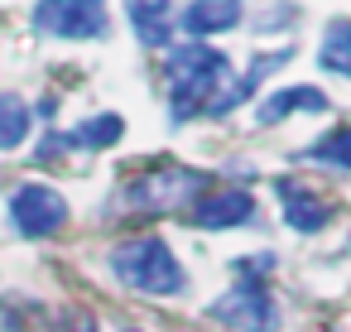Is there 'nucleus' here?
<instances>
[{"label": "nucleus", "mask_w": 351, "mask_h": 332, "mask_svg": "<svg viewBox=\"0 0 351 332\" xmlns=\"http://www.w3.org/2000/svg\"><path fill=\"white\" fill-rule=\"evenodd\" d=\"M164 78H169L173 126H183V121H193L197 111H207L217 102V92L231 82V63H226V54H217L202 39H193V44L169 49V73Z\"/></svg>", "instance_id": "1"}, {"label": "nucleus", "mask_w": 351, "mask_h": 332, "mask_svg": "<svg viewBox=\"0 0 351 332\" xmlns=\"http://www.w3.org/2000/svg\"><path fill=\"white\" fill-rule=\"evenodd\" d=\"M111 274L135 289V294H149V298H178L188 289V274L173 255V246L164 236H130V241H116L111 246Z\"/></svg>", "instance_id": "2"}, {"label": "nucleus", "mask_w": 351, "mask_h": 332, "mask_svg": "<svg viewBox=\"0 0 351 332\" xmlns=\"http://www.w3.org/2000/svg\"><path fill=\"white\" fill-rule=\"evenodd\" d=\"M29 25L44 39L87 44V39H106L111 34V5L106 0H39Z\"/></svg>", "instance_id": "3"}, {"label": "nucleus", "mask_w": 351, "mask_h": 332, "mask_svg": "<svg viewBox=\"0 0 351 332\" xmlns=\"http://www.w3.org/2000/svg\"><path fill=\"white\" fill-rule=\"evenodd\" d=\"M68 217H73V207H68V198L53 183H20L10 193V226L20 236H34V241L39 236H58L68 226Z\"/></svg>", "instance_id": "4"}, {"label": "nucleus", "mask_w": 351, "mask_h": 332, "mask_svg": "<svg viewBox=\"0 0 351 332\" xmlns=\"http://www.w3.org/2000/svg\"><path fill=\"white\" fill-rule=\"evenodd\" d=\"M212 318L236 327V332H274L279 327V303L269 298L265 284H241L236 279V289L212 303Z\"/></svg>", "instance_id": "5"}, {"label": "nucleus", "mask_w": 351, "mask_h": 332, "mask_svg": "<svg viewBox=\"0 0 351 332\" xmlns=\"http://www.w3.org/2000/svg\"><path fill=\"white\" fill-rule=\"evenodd\" d=\"M202 188H207L202 174L169 164L164 174L135 178V183L125 188V202H130V207H173V202H183V198H202Z\"/></svg>", "instance_id": "6"}, {"label": "nucleus", "mask_w": 351, "mask_h": 332, "mask_svg": "<svg viewBox=\"0 0 351 332\" xmlns=\"http://www.w3.org/2000/svg\"><path fill=\"white\" fill-rule=\"evenodd\" d=\"M255 217V198L245 188H212L193 202V222L202 231H231V226H245Z\"/></svg>", "instance_id": "7"}, {"label": "nucleus", "mask_w": 351, "mask_h": 332, "mask_svg": "<svg viewBox=\"0 0 351 332\" xmlns=\"http://www.w3.org/2000/svg\"><path fill=\"white\" fill-rule=\"evenodd\" d=\"M279 207H284V222H289V231H298V236H313V231H322L327 222H332V202L327 198H317L313 188H303V183H279Z\"/></svg>", "instance_id": "8"}, {"label": "nucleus", "mask_w": 351, "mask_h": 332, "mask_svg": "<svg viewBox=\"0 0 351 332\" xmlns=\"http://www.w3.org/2000/svg\"><path fill=\"white\" fill-rule=\"evenodd\" d=\"M245 15V0H188V10H183V29L193 39H212V34H226L236 29Z\"/></svg>", "instance_id": "9"}, {"label": "nucleus", "mask_w": 351, "mask_h": 332, "mask_svg": "<svg viewBox=\"0 0 351 332\" xmlns=\"http://www.w3.org/2000/svg\"><path fill=\"white\" fill-rule=\"evenodd\" d=\"M125 15L140 44L149 49H173V15H169V0H125Z\"/></svg>", "instance_id": "10"}, {"label": "nucleus", "mask_w": 351, "mask_h": 332, "mask_svg": "<svg viewBox=\"0 0 351 332\" xmlns=\"http://www.w3.org/2000/svg\"><path fill=\"white\" fill-rule=\"evenodd\" d=\"M289 111L317 116V111H327V97H322L317 87H284V92H274V97H265V102L255 106V121H260V126H274V121H284Z\"/></svg>", "instance_id": "11"}, {"label": "nucleus", "mask_w": 351, "mask_h": 332, "mask_svg": "<svg viewBox=\"0 0 351 332\" xmlns=\"http://www.w3.org/2000/svg\"><path fill=\"white\" fill-rule=\"evenodd\" d=\"M317 68L332 78H351V20H332L317 44Z\"/></svg>", "instance_id": "12"}, {"label": "nucleus", "mask_w": 351, "mask_h": 332, "mask_svg": "<svg viewBox=\"0 0 351 332\" xmlns=\"http://www.w3.org/2000/svg\"><path fill=\"white\" fill-rule=\"evenodd\" d=\"M121 135H125V121L111 116V111H101V116H87V121L68 135V145H82V150H111Z\"/></svg>", "instance_id": "13"}, {"label": "nucleus", "mask_w": 351, "mask_h": 332, "mask_svg": "<svg viewBox=\"0 0 351 332\" xmlns=\"http://www.w3.org/2000/svg\"><path fill=\"white\" fill-rule=\"evenodd\" d=\"M29 106H25V97H15V92H0V154L5 150H15V145H25V135H29Z\"/></svg>", "instance_id": "14"}, {"label": "nucleus", "mask_w": 351, "mask_h": 332, "mask_svg": "<svg viewBox=\"0 0 351 332\" xmlns=\"http://www.w3.org/2000/svg\"><path fill=\"white\" fill-rule=\"evenodd\" d=\"M303 159L308 164H327V169H351V121L337 126L332 135H322L317 145H308Z\"/></svg>", "instance_id": "15"}, {"label": "nucleus", "mask_w": 351, "mask_h": 332, "mask_svg": "<svg viewBox=\"0 0 351 332\" xmlns=\"http://www.w3.org/2000/svg\"><path fill=\"white\" fill-rule=\"evenodd\" d=\"M274 265H279V260H274V255L265 250V255H245V260H236L231 270H236V279H241V284H265Z\"/></svg>", "instance_id": "16"}, {"label": "nucleus", "mask_w": 351, "mask_h": 332, "mask_svg": "<svg viewBox=\"0 0 351 332\" xmlns=\"http://www.w3.org/2000/svg\"><path fill=\"white\" fill-rule=\"evenodd\" d=\"M53 332H97V318L87 313V308H68L63 318H58V327Z\"/></svg>", "instance_id": "17"}, {"label": "nucleus", "mask_w": 351, "mask_h": 332, "mask_svg": "<svg viewBox=\"0 0 351 332\" xmlns=\"http://www.w3.org/2000/svg\"><path fill=\"white\" fill-rule=\"evenodd\" d=\"M0 332H25V327H20V313H15L10 303H0Z\"/></svg>", "instance_id": "18"}, {"label": "nucleus", "mask_w": 351, "mask_h": 332, "mask_svg": "<svg viewBox=\"0 0 351 332\" xmlns=\"http://www.w3.org/2000/svg\"><path fill=\"white\" fill-rule=\"evenodd\" d=\"M130 332H135V327H130Z\"/></svg>", "instance_id": "19"}]
</instances>
